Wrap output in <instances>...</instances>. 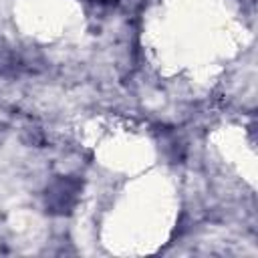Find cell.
Listing matches in <instances>:
<instances>
[{
    "mask_svg": "<svg viewBox=\"0 0 258 258\" xmlns=\"http://www.w3.org/2000/svg\"><path fill=\"white\" fill-rule=\"evenodd\" d=\"M89 2H93L97 6H117L121 0H89Z\"/></svg>",
    "mask_w": 258,
    "mask_h": 258,
    "instance_id": "3",
    "label": "cell"
},
{
    "mask_svg": "<svg viewBox=\"0 0 258 258\" xmlns=\"http://www.w3.org/2000/svg\"><path fill=\"white\" fill-rule=\"evenodd\" d=\"M42 69V60L30 48L20 46H0V75L2 77H20L38 73Z\"/></svg>",
    "mask_w": 258,
    "mask_h": 258,
    "instance_id": "2",
    "label": "cell"
},
{
    "mask_svg": "<svg viewBox=\"0 0 258 258\" xmlns=\"http://www.w3.org/2000/svg\"><path fill=\"white\" fill-rule=\"evenodd\" d=\"M83 194V179L77 175H54L44 187V210L50 216H69L77 210Z\"/></svg>",
    "mask_w": 258,
    "mask_h": 258,
    "instance_id": "1",
    "label": "cell"
}]
</instances>
